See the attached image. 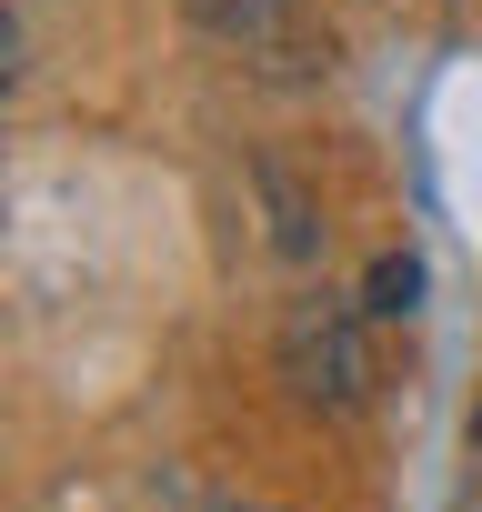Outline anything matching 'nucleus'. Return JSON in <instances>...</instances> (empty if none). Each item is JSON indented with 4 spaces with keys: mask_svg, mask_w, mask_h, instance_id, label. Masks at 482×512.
I'll list each match as a JSON object with an SVG mask.
<instances>
[{
    "mask_svg": "<svg viewBox=\"0 0 482 512\" xmlns=\"http://www.w3.org/2000/svg\"><path fill=\"white\" fill-rule=\"evenodd\" d=\"M292 372H302V392H322V402H352V392H362V352H352L342 312H302V322H292Z\"/></svg>",
    "mask_w": 482,
    "mask_h": 512,
    "instance_id": "f257e3e1",
    "label": "nucleus"
},
{
    "mask_svg": "<svg viewBox=\"0 0 482 512\" xmlns=\"http://www.w3.org/2000/svg\"><path fill=\"white\" fill-rule=\"evenodd\" d=\"M412 292H422V262H412V251H392V262H372V302H362V312L392 322V312H412Z\"/></svg>",
    "mask_w": 482,
    "mask_h": 512,
    "instance_id": "f03ea898",
    "label": "nucleus"
},
{
    "mask_svg": "<svg viewBox=\"0 0 482 512\" xmlns=\"http://www.w3.org/2000/svg\"><path fill=\"white\" fill-rule=\"evenodd\" d=\"M472 442H482V412H472Z\"/></svg>",
    "mask_w": 482,
    "mask_h": 512,
    "instance_id": "7ed1b4c3",
    "label": "nucleus"
}]
</instances>
